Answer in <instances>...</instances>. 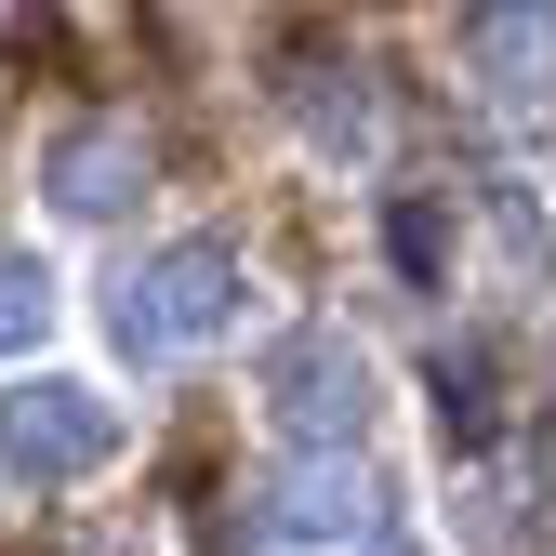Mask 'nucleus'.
I'll return each mask as SVG.
<instances>
[{"mask_svg":"<svg viewBox=\"0 0 556 556\" xmlns=\"http://www.w3.org/2000/svg\"><path fill=\"white\" fill-rule=\"evenodd\" d=\"M239 318H252V265H239V239H213V226L132 252V265L106 278V344H119L132 371L186 358V344H226Z\"/></svg>","mask_w":556,"mask_h":556,"instance_id":"f257e3e1","label":"nucleus"},{"mask_svg":"<svg viewBox=\"0 0 556 556\" xmlns=\"http://www.w3.org/2000/svg\"><path fill=\"white\" fill-rule=\"evenodd\" d=\"M119 451V397L80 384V371H14L0 384V464L27 491H80V477Z\"/></svg>","mask_w":556,"mask_h":556,"instance_id":"f03ea898","label":"nucleus"},{"mask_svg":"<svg viewBox=\"0 0 556 556\" xmlns=\"http://www.w3.org/2000/svg\"><path fill=\"white\" fill-rule=\"evenodd\" d=\"M265 410H278L292 451H358V425H371V358H358L331 318L278 331V344H265Z\"/></svg>","mask_w":556,"mask_h":556,"instance_id":"7ed1b4c3","label":"nucleus"},{"mask_svg":"<svg viewBox=\"0 0 556 556\" xmlns=\"http://www.w3.org/2000/svg\"><path fill=\"white\" fill-rule=\"evenodd\" d=\"M132 186H147V132L132 119H53L40 132V199L66 226H119Z\"/></svg>","mask_w":556,"mask_h":556,"instance_id":"20e7f679","label":"nucleus"},{"mask_svg":"<svg viewBox=\"0 0 556 556\" xmlns=\"http://www.w3.org/2000/svg\"><path fill=\"white\" fill-rule=\"evenodd\" d=\"M265 543H344V530H371V491H358V451H292L265 477Z\"/></svg>","mask_w":556,"mask_h":556,"instance_id":"39448f33","label":"nucleus"},{"mask_svg":"<svg viewBox=\"0 0 556 556\" xmlns=\"http://www.w3.org/2000/svg\"><path fill=\"white\" fill-rule=\"evenodd\" d=\"M292 106H305V147H318V160H344V173L384 160V93H371V66H318Z\"/></svg>","mask_w":556,"mask_h":556,"instance_id":"423d86ee","label":"nucleus"},{"mask_svg":"<svg viewBox=\"0 0 556 556\" xmlns=\"http://www.w3.org/2000/svg\"><path fill=\"white\" fill-rule=\"evenodd\" d=\"M425 397H438V438H451V451H491V425H504V358H491V331L438 344Z\"/></svg>","mask_w":556,"mask_h":556,"instance_id":"0eeeda50","label":"nucleus"},{"mask_svg":"<svg viewBox=\"0 0 556 556\" xmlns=\"http://www.w3.org/2000/svg\"><path fill=\"white\" fill-rule=\"evenodd\" d=\"M464 66H477V93H543L556 80V14H464Z\"/></svg>","mask_w":556,"mask_h":556,"instance_id":"6e6552de","label":"nucleus"},{"mask_svg":"<svg viewBox=\"0 0 556 556\" xmlns=\"http://www.w3.org/2000/svg\"><path fill=\"white\" fill-rule=\"evenodd\" d=\"M53 318H66V278H53V252H0V371H27L40 344H53Z\"/></svg>","mask_w":556,"mask_h":556,"instance_id":"1a4fd4ad","label":"nucleus"},{"mask_svg":"<svg viewBox=\"0 0 556 556\" xmlns=\"http://www.w3.org/2000/svg\"><path fill=\"white\" fill-rule=\"evenodd\" d=\"M384 252H397V278H451V213L438 199H384Z\"/></svg>","mask_w":556,"mask_h":556,"instance_id":"9d476101","label":"nucleus"},{"mask_svg":"<svg viewBox=\"0 0 556 556\" xmlns=\"http://www.w3.org/2000/svg\"><path fill=\"white\" fill-rule=\"evenodd\" d=\"M358 556H425V543H410V530H371V543H358Z\"/></svg>","mask_w":556,"mask_h":556,"instance_id":"9b49d317","label":"nucleus"},{"mask_svg":"<svg viewBox=\"0 0 556 556\" xmlns=\"http://www.w3.org/2000/svg\"><path fill=\"white\" fill-rule=\"evenodd\" d=\"M0 477H14V464H0Z\"/></svg>","mask_w":556,"mask_h":556,"instance_id":"f8f14e48","label":"nucleus"}]
</instances>
